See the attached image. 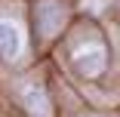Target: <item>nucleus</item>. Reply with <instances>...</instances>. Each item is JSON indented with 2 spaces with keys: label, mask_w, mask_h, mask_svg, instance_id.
Returning a JSON list of instances; mask_svg holds the SVG:
<instances>
[{
  "label": "nucleus",
  "mask_w": 120,
  "mask_h": 117,
  "mask_svg": "<svg viewBox=\"0 0 120 117\" xmlns=\"http://www.w3.org/2000/svg\"><path fill=\"white\" fill-rule=\"evenodd\" d=\"M22 46H25L22 31L12 25V22H0V56L12 62V59L22 56Z\"/></svg>",
  "instance_id": "nucleus-3"
},
{
  "label": "nucleus",
  "mask_w": 120,
  "mask_h": 117,
  "mask_svg": "<svg viewBox=\"0 0 120 117\" xmlns=\"http://www.w3.org/2000/svg\"><path fill=\"white\" fill-rule=\"evenodd\" d=\"M65 25V9L59 0H40L37 3V28L43 37H52Z\"/></svg>",
  "instance_id": "nucleus-2"
},
{
  "label": "nucleus",
  "mask_w": 120,
  "mask_h": 117,
  "mask_svg": "<svg viewBox=\"0 0 120 117\" xmlns=\"http://www.w3.org/2000/svg\"><path fill=\"white\" fill-rule=\"evenodd\" d=\"M105 6V0H83V9H92V12H99Z\"/></svg>",
  "instance_id": "nucleus-5"
},
{
  "label": "nucleus",
  "mask_w": 120,
  "mask_h": 117,
  "mask_svg": "<svg viewBox=\"0 0 120 117\" xmlns=\"http://www.w3.org/2000/svg\"><path fill=\"white\" fill-rule=\"evenodd\" d=\"M105 59H108V53H105L102 43H89V46H83V49L74 53V65L86 77H99L105 71Z\"/></svg>",
  "instance_id": "nucleus-1"
},
{
  "label": "nucleus",
  "mask_w": 120,
  "mask_h": 117,
  "mask_svg": "<svg viewBox=\"0 0 120 117\" xmlns=\"http://www.w3.org/2000/svg\"><path fill=\"white\" fill-rule=\"evenodd\" d=\"M25 108L34 114V117H52V105H49V96L40 83H28L25 86Z\"/></svg>",
  "instance_id": "nucleus-4"
}]
</instances>
